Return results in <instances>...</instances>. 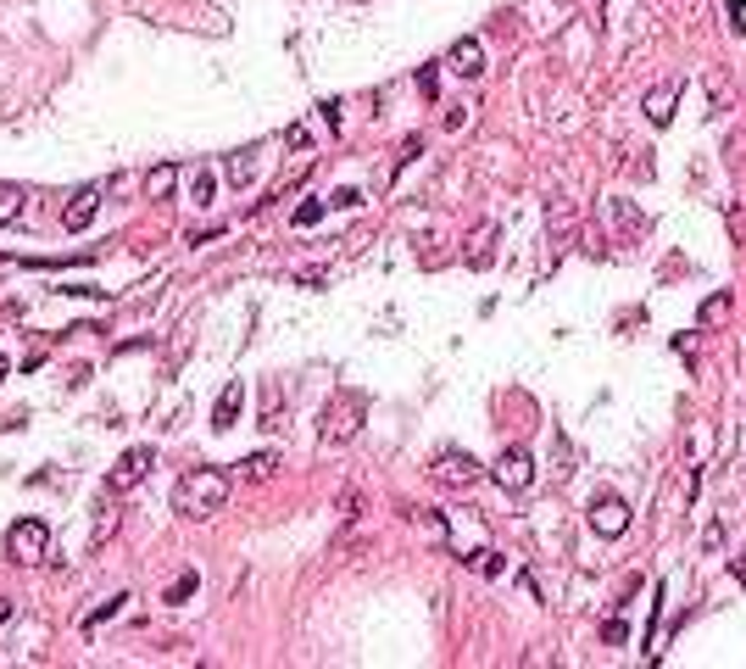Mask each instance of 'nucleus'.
Here are the masks:
<instances>
[{"label": "nucleus", "instance_id": "nucleus-12", "mask_svg": "<svg viewBox=\"0 0 746 669\" xmlns=\"http://www.w3.org/2000/svg\"><path fill=\"white\" fill-rule=\"evenodd\" d=\"M730 307H735V296H730V291H713V296L696 307V330H719L724 318H730Z\"/></svg>", "mask_w": 746, "mask_h": 669}, {"label": "nucleus", "instance_id": "nucleus-3", "mask_svg": "<svg viewBox=\"0 0 746 669\" xmlns=\"http://www.w3.org/2000/svg\"><path fill=\"white\" fill-rule=\"evenodd\" d=\"M363 413H368L363 391H340L329 407H323V441H351L356 430H363Z\"/></svg>", "mask_w": 746, "mask_h": 669}, {"label": "nucleus", "instance_id": "nucleus-5", "mask_svg": "<svg viewBox=\"0 0 746 669\" xmlns=\"http://www.w3.org/2000/svg\"><path fill=\"white\" fill-rule=\"evenodd\" d=\"M491 474H496V486H502V491L518 497V491H530V486H535V458L524 452V446H507V452L496 458Z\"/></svg>", "mask_w": 746, "mask_h": 669}, {"label": "nucleus", "instance_id": "nucleus-17", "mask_svg": "<svg viewBox=\"0 0 746 669\" xmlns=\"http://www.w3.org/2000/svg\"><path fill=\"white\" fill-rule=\"evenodd\" d=\"M23 207H28V196L17 184H0V223H17L23 218Z\"/></svg>", "mask_w": 746, "mask_h": 669}, {"label": "nucleus", "instance_id": "nucleus-18", "mask_svg": "<svg viewBox=\"0 0 746 669\" xmlns=\"http://www.w3.org/2000/svg\"><path fill=\"white\" fill-rule=\"evenodd\" d=\"M123 602H128V597L117 591V597H106V602H101V609H89V614H84V630H95V625H106V619H117V614H123Z\"/></svg>", "mask_w": 746, "mask_h": 669}, {"label": "nucleus", "instance_id": "nucleus-20", "mask_svg": "<svg viewBox=\"0 0 746 669\" xmlns=\"http://www.w3.org/2000/svg\"><path fill=\"white\" fill-rule=\"evenodd\" d=\"M196 586H201V575H196V569H184V575L168 586V597H161V602H184V597H196Z\"/></svg>", "mask_w": 746, "mask_h": 669}, {"label": "nucleus", "instance_id": "nucleus-6", "mask_svg": "<svg viewBox=\"0 0 746 669\" xmlns=\"http://www.w3.org/2000/svg\"><path fill=\"white\" fill-rule=\"evenodd\" d=\"M429 474H435L446 491H468V486H479V474H484V469H479L468 452H440V458L429 463Z\"/></svg>", "mask_w": 746, "mask_h": 669}, {"label": "nucleus", "instance_id": "nucleus-26", "mask_svg": "<svg viewBox=\"0 0 746 669\" xmlns=\"http://www.w3.org/2000/svg\"><path fill=\"white\" fill-rule=\"evenodd\" d=\"M741 156H746V135H735V140H730V163H741Z\"/></svg>", "mask_w": 746, "mask_h": 669}, {"label": "nucleus", "instance_id": "nucleus-22", "mask_svg": "<svg viewBox=\"0 0 746 669\" xmlns=\"http://www.w3.org/2000/svg\"><path fill=\"white\" fill-rule=\"evenodd\" d=\"M318 218H323V201H301V207H296V229H312Z\"/></svg>", "mask_w": 746, "mask_h": 669}, {"label": "nucleus", "instance_id": "nucleus-16", "mask_svg": "<svg viewBox=\"0 0 746 669\" xmlns=\"http://www.w3.org/2000/svg\"><path fill=\"white\" fill-rule=\"evenodd\" d=\"M240 402H245V391H240V386L223 391V396H217V413H212V430H229V424H235V413H240Z\"/></svg>", "mask_w": 746, "mask_h": 669}, {"label": "nucleus", "instance_id": "nucleus-8", "mask_svg": "<svg viewBox=\"0 0 746 669\" xmlns=\"http://www.w3.org/2000/svg\"><path fill=\"white\" fill-rule=\"evenodd\" d=\"M679 95H686V79H658L652 89L640 95V112H646V123H658V129H663V123L674 117V107H679Z\"/></svg>", "mask_w": 746, "mask_h": 669}, {"label": "nucleus", "instance_id": "nucleus-21", "mask_svg": "<svg viewBox=\"0 0 746 669\" xmlns=\"http://www.w3.org/2000/svg\"><path fill=\"white\" fill-rule=\"evenodd\" d=\"M189 196H196V207H212V173L207 168L189 173Z\"/></svg>", "mask_w": 746, "mask_h": 669}, {"label": "nucleus", "instance_id": "nucleus-23", "mask_svg": "<svg viewBox=\"0 0 746 669\" xmlns=\"http://www.w3.org/2000/svg\"><path fill=\"white\" fill-rule=\"evenodd\" d=\"M624 636H630L624 619H607V625H602V642H607V647H624Z\"/></svg>", "mask_w": 746, "mask_h": 669}, {"label": "nucleus", "instance_id": "nucleus-1", "mask_svg": "<svg viewBox=\"0 0 746 669\" xmlns=\"http://www.w3.org/2000/svg\"><path fill=\"white\" fill-rule=\"evenodd\" d=\"M229 491H235V480L223 469H196V474H184V480H179L173 507L189 514V519H207V514H217V507L229 502Z\"/></svg>", "mask_w": 746, "mask_h": 669}, {"label": "nucleus", "instance_id": "nucleus-7", "mask_svg": "<svg viewBox=\"0 0 746 669\" xmlns=\"http://www.w3.org/2000/svg\"><path fill=\"white\" fill-rule=\"evenodd\" d=\"M591 530L607 535V541L630 530V507H624L619 491H596V497H591Z\"/></svg>", "mask_w": 746, "mask_h": 669}, {"label": "nucleus", "instance_id": "nucleus-4", "mask_svg": "<svg viewBox=\"0 0 746 669\" xmlns=\"http://www.w3.org/2000/svg\"><path fill=\"white\" fill-rule=\"evenodd\" d=\"M6 547H12L17 563H40V558L51 553V525H45V519H17V525L6 530Z\"/></svg>", "mask_w": 746, "mask_h": 669}, {"label": "nucleus", "instance_id": "nucleus-27", "mask_svg": "<svg viewBox=\"0 0 746 669\" xmlns=\"http://www.w3.org/2000/svg\"><path fill=\"white\" fill-rule=\"evenodd\" d=\"M6 619H12V602H6V597H0V625H6Z\"/></svg>", "mask_w": 746, "mask_h": 669}, {"label": "nucleus", "instance_id": "nucleus-2", "mask_svg": "<svg viewBox=\"0 0 746 669\" xmlns=\"http://www.w3.org/2000/svg\"><path fill=\"white\" fill-rule=\"evenodd\" d=\"M646 212L635 207V201H624V196H607L602 201V235H607V246H635V240H646Z\"/></svg>", "mask_w": 746, "mask_h": 669}, {"label": "nucleus", "instance_id": "nucleus-14", "mask_svg": "<svg viewBox=\"0 0 746 669\" xmlns=\"http://www.w3.org/2000/svg\"><path fill=\"white\" fill-rule=\"evenodd\" d=\"M574 229H579V207H574L568 196H557V201H551V235L574 240Z\"/></svg>", "mask_w": 746, "mask_h": 669}, {"label": "nucleus", "instance_id": "nucleus-28", "mask_svg": "<svg viewBox=\"0 0 746 669\" xmlns=\"http://www.w3.org/2000/svg\"><path fill=\"white\" fill-rule=\"evenodd\" d=\"M0 379H6V358H0Z\"/></svg>", "mask_w": 746, "mask_h": 669}, {"label": "nucleus", "instance_id": "nucleus-13", "mask_svg": "<svg viewBox=\"0 0 746 669\" xmlns=\"http://www.w3.org/2000/svg\"><path fill=\"white\" fill-rule=\"evenodd\" d=\"M173 184H179V168H173V163H156V168L145 173V196H151V201H168Z\"/></svg>", "mask_w": 746, "mask_h": 669}, {"label": "nucleus", "instance_id": "nucleus-10", "mask_svg": "<svg viewBox=\"0 0 746 669\" xmlns=\"http://www.w3.org/2000/svg\"><path fill=\"white\" fill-rule=\"evenodd\" d=\"M101 196H106V184H84L78 196L68 201V212H61V229H68V235H84L89 223H95V212H101Z\"/></svg>", "mask_w": 746, "mask_h": 669}, {"label": "nucleus", "instance_id": "nucleus-9", "mask_svg": "<svg viewBox=\"0 0 746 669\" xmlns=\"http://www.w3.org/2000/svg\"><path fill=\"white\" fill-rule=\"evenodd\" d=\"M145 469H151V446H128V452L117 458V469L106 474V491H112V497H123V491H134V486L145 480Z\"/></svg>", "mask_w": 746, "mask_h": 669}, {"label": "nucleus", "instance_id": "nucleus-19", "mask_svg": "<svg viewBox=\"0 0 746 669\" xmlns=\"http://www.w3.org/2000/svg\"><path fill=\"white\" fill-rule=\"evenodd\" d=\"M273 469H279V458H273V452H256V458H245V463H240L245 480H268Z\"/></svg>", "mask_w": 746, "mask_h": 669}, {"label": "nucleus", "instance_id": "nucleus-25", "mask_svg": "<svg viewBox=\"0 0 746 669\" xmlns=\"http://www.w3.org/2000/svg\"><path fill=\"white\" fill-rule=\"evenodd\" d=\"M730 575H735V581L746 586V553H735V563H730Z\"/></svg>", "mask_w": 746, "mask_h": 669}, {"label": "nucleus", "instance_id": "nucleus-24", "mask_svg": "<svg viewBox=\"0 0 746 669\" xmlns=\"http://www.w3.org/2000/svg\"><path fill=\"white\" fill-rule=\"evenodd\" d=\"M468 563H479L484 575H502V553H479V558H468Z\"/></svg>", "mask_w": 746, "mask_h": 669}, {"label": "nucleus", "instance_id": "nucleus-15", "mask_svg": "<svg viewBox=\"0 0 746 669\" xmlns=\"http://www.w3.org/2000/svg\"><path fill=\"white\" fill-rule=\"evenodd\" d=\"M730 547V519H707V530H702V558H719Z\"/></svg>", "mask_w": 746, "mask_h": 669}, {"label": "nucleus", "instance_id": "nucleus-11", "mask_svg": "<svg viewBox=\"0 0 746 669\" xmlns=\"http://www.w3.org/2000/svg\"><path fill=\"white\" fill-rule=\"evenodd\" d=\"M446 68L463 73V79H479V73H484V45H479V40H457V45L446 51Z\"/></svg>", "mask_w": 746, "mask_h": 669}]
</instances>
